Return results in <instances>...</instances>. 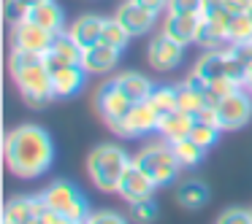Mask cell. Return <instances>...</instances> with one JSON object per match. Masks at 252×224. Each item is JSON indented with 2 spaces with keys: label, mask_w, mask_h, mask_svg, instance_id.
<instances>
[{
  "label": "cell",
  "mask_w": 252,
  "mask_h": 224,
  "mask_svg": "<svg viewBox=\"0 0 252 224\" xmlns=\"http://www.w3.org/2000/svg\"><path fill=\"white\" fill-rule=\"evenodd\" d=\"M3 154H6V168L11 170V175L33 181L41 178L52 168L55 146H52V138L44 127L19 124L6 135Z\"/></svg>",
  "instance_id": "1"
},
{
  "label": "cell",
  "mask_w": 252,
  "mask_h": 224,
  "mask_svg": "<svg viewBox=\"0 0 252 224\" xmlns=\"http://www.w3.org/2000/svg\"><path fill=\"white\" fill-rule=\"evenodd\" d=\"M8 71L11 78L17 84L19 95L28 105L41 108L55 98L52 89V71L46 65V54H35V51H22V49H11L8 57Z\"/></svg>",
  "instance_id": "2"
},
{
  "label": "cell",
  "mask_w": 252,
  "mask_h": 224,
  "mask_svg": "<svg viewBox=\"0 0 252 224\" xmlns=\"http://www.w3.org/2000/svg\"><path fill=\"white\" fill-rule=\"evenodd\" d=\"M130 162L133 159L127 157V151L122 146H117V143H103V146H95L93 151H90L87 173L100 192H117Z\"/></svg>",
  "instance_id": "3"
},
{
  "label": "cell",
  "mask_w": 252,
  "mask_h": 224,
  "mask_svg": "<svg viewBox=\"0 0 252 224\" xmlns=\"http://www.w3.org/2000/svg\"><path fill=\"white\" fill-rule=\"evenodd\" d=\"M133 162H136L138 168L152 178L155 186L171 184V181L176 178V173H179V165H182L179 159H176L174 143H168L165 138H163V141H158V143L144 146L141 151L133 157Z\"/></svg>",
  "instance_id": "4"
},
{
  "label": "cell",
  "mask_w": 252,
  "mask_h": 224,
  "mask_svg": "<svg viewBox=\"0 0 252 224\" xmlns=\"http://www.w3.org/2000/svg\"><path fill=\"white\" fill-rule=\"evenodd\" d=\"M41 200L46 202V208L63 213V216H68L71 222H76V224L87 222L90 213H93V211H90L87 197H84L82 192L71 184V181H63V178L46 186V189L41 192Z\"/></svg>",
  "instance_id": "5"
},
{
  "label": "cell",
  "mask_w": 252,
  "mask_h": 224,
  "mask_svg": "<svg viewBox=\"0 0 252 224\" xmlns=\"http://www.w3.org/2000/svg\"><path fill=\"white\" fill-rule=\"evenodd\" d=\"M95 108H98V114L103 116L106 124L117 132V127L122 124V119L130 114L133 100L127 98V95L117 87L114 78H111V81H106L103 87L98 89V95H95Z\"/></svg>",
  "instance_id": "6"
},
{
  "label": "cell",
  "mask_w": 252,
  "mask_h": 224,
  "mask_svg": "<svg viewBox=\"0 0 252 224\" xmlns=\"http://www.w3.org/2000/svg\"><path fill=\"white\" fill-rule=\"evenodd\" d=\"M250 119H252V98L244 87L220 100L217 122H220L222 130H239V127H244Z\"/></svg>",
  "instance_id": "7"
},
{
  "label": "cell",
  "mask_w": 252,
  "mask_h": 224,
  "mask_svg": "<svg viewBox=\"0 0 252 224\" xmlns=\"http://www.w3.org/2000/svg\"><path fill=\"white\" fill-rule=\"evenodd\" d=\"M55 33H49L46 27L35 25L33 19H22L11 27V49L22 51H35V54H46L52 49Z\"/></svg>",
  "instance_id": "8"
},
{
  "label": "cell",
  "mask_w": 252,
  "mask_h": 224,
  "mask_svg": "<svg viewBox=\"0 0 252 224\" xmlns=\"http://www.w3.org/2000/svg\"><path fill=\"white\" fill-rule=\"evenodd\" d=\"M203 17V25H201V33H198V46H203V49H225V44H230L228 41V30H230V19H233V14L228 11V8H214V11L209 14H201Z\"/></svg>",
  "instance_id": "9"
},
{
  "label": "cell",
  "mask_w": 252,
  "mask_h": 224,
  "mask_svg": "<svg viewBox=\"0 0 252 224\" xmlns=\"http://www.w3.org/2000/svg\"><path fill=\"white\" fill-rule=\"evenodd\" d=\"M182 57H185V46L176 44L174 38H168L165 33H158L152 41H149V49H147V60L155 71L160 73H168L174 68L182 65Z\"/></svg>",
  "instance_id": "10"
},
{
  "label": "cell",
  "mask_w": 252,
  "mask_h": 224,
  "mask_svg": "<svg viewBox=\"0 0 252 224\" xmlns=\"http://www.w3.org/2000/svg\"><path fill=\"white\" fill-rule=\"evenodd\" d=\"M201 25H203L201 14H171L168 11L165 14V22H163V33L168 38H174L176 44L190 46V44H198Z\"/></svg>",
  "instance_id": "11"
},
{
  "label": "cell",
  "mask_w": 252,
  "mask_h": 224,
  "mask_svg": "<svg viewBox=\"0 0 252 224\" xmlns=\"http://www.w3.org/2000/svg\"><path fill=\"white\" fill-rule=\"evenodd\" d=\"M155 189H158V186L152 184V178H149V175L144 173L136 162H130V165H127V170H125V175H122V181H120L117 195H120L125 202H130V205H133V202L149 200Z\"/></svg>",
  "instance_id": "12"
},
{
  "label": "cell",
  "mask_w": 252,
  "mask_h": 224,
  "mask_svg": "<svg viewBox=\"0 0 252 224\" xmlns=\"http://www.w3.org/2000/svg\"><path fill=\"white\" fill-rule=\"evenodd\" d=\"M158 127H160L158 111L149 105V100H144V103H133L130 114L117 127V135H147V132L158 130Z\"/></svg>",
  "instance_id": "13"
},
{
  "label": "cell",
  "mask_w": 252,
  "mask_h": 224,
  "mask_svg": "<svg viewBox=\"0 0 252 224\" xmlns=\"http://www.w3.org/2000/svg\"><path fill=\"white\" fill-rule=\"evenodd\" d=\"M82 57H84L82 46H79L65 30V33H57L55 41H52V49L46 51V65L55 73L65 65H82Z\"/></svg>",
  "instance_id": "14"
},
{
  "label": "cell",
  "mask_w": 252,
  "mask_h": 224,
  "mask_svg": "<svg viewBox=\"0 0 252 224\" xmlns=\"http://www.w3.org/2000/svg\"><path fill=\"white\" fill-rule=\"evenodd\" d=\"M114 19L127 30V33H130V38H133V35L149 33V30L155 27V19H158V14H152V11H147V8H141L138 3H133V0H125V3L117 8Z\"/></svg>",
  "instance_id": "15"
},
{
  "label": "cell",
  "mask_w": 252,
  "mask_h": 224,
  "mask_svg": "<svg viewBox=\"0 0 252 224\" xmlns=\"http://www.w3.org/2000/svg\"><path fill=\"white\" fill-rule=\"evenodd\" d=\"M120 54H122L120 49H114V46H109V44L100 41V44H95L93 49L84 51L82 68L87 73H111L117 65H120Z\"/></svg>",
  "instance_id": "16"
},
{
  "label": "cell",
  "mask_w": 252,
  "mask_h": 224,
  "mask_svg": "<svg viewBox=\"0 0 252 224\" xmlns=\"http://www.w3.org/2000/svg\"><path fill=\"white\" fill-rule=\"evenodd\" d=\"M103 22L106 19L95 17V14L79 17L76 22L68 27V35L82 46V51H87V49H93L95 44H100V38H103Z\"/></svg>",
  "instance_id": "17"
},
{
  "label": "cell",
  "mask_w": 252,
  "mask_h": 224,
  "mask_svg": "<svg viewBox=\"0 0 252 224\" xmlns=\"http://www.w3.org/2000/svg\"><path fill=\"white\" fill-rule=\"evenodd\" d=\"M192 73H198L206 84H214L217 78L228 76V46H225V49H209L206 54L195 62Z\"/></svg>",
  "instance_id": "18"
},
{
  "label": "cell",
  "mask_w": 252,
  "mask_h": 224,
  "mask_svg": "<svg viewBox=\"0 0 252 224\" xmlns=\"http://www.w3.org/2000/svg\"><path fill=\"white\" fill-rule=\"evenodd\" d=\"M84 78H87V71L82 65H65L60 71H55L52 73L55 98H71V95H76L84 87Z\"/></svg>",
  "instance_id": "19"
},
{
  "label": "cell",
  "mask_w": 252,
  "mask_h": 224,
  "mask_svg": "<svg viewBox=\"0 0 252 224\" xmlns=\"http://www.w3.org/2000/svg\"><path fill=\"white\" fill-rule=\"evenodd\" d=\"M192 124H195V116H190V114H185V111L176 108L174 114H168V116H163V119H160L158 132H160V135H163L168 143H176V141H185V138H190Z\"/></svg>",
  "instance_id": "20"
},
{
  "label": "cell",
  "mask_w": 252,
  "mask_h": 224,
  "mask_svg": "<svg viewBox=\"0 0 252 224\" xmlns=\"http://www.w3.org/2000/svg\"><path fill=\"white\" fill-rule=\"evenodd\" d=\"M114 81H117V87L133 100V103H144V100H149V95H152V89H155L152 84H149V78L141 76V73H136V71L120 73V76H114Z\"/></svg>",
  "instance_id": "21"
},
{
  "label": "cell",
  "mask_w": 252,
  "mask_h": 224,
  "mask_svg": "<svg viewBox=\"0 0 252 224\" xmlns=\"http://www.w3.org/2000/svg\"><path fill=\"white\" fill-rule=\"evenodd\" d=\"M35 25H41V27H46L49 33H63V25H65V17H63V8L57 6L55 0H44V3H38V6L30 8V17Z\"/></svg>",
  "instance_id": "22"
},
{
  "label": "cell",
  "mask_w": 252,
  "mask_h": 224,
  "mask_svg": "<svg viewBox=\"0 0 252 224\" xmlns=\"http://www.w3.org/2000/svg\"><path fill=\"white\" fill-rule=\"evenodd\" d=\"M176 200L182 202L185 208H203L209 202V189L203 181H195V178H187L176 186Z\"/></svg>",
  "instance_id": "23"
},
{
  "label": "cell",
  "mask_w": 252,
  "mask_h": 224,
  "mask_svg": "<svg viewBox=\"0 0 252 224\" xmlns=\"http://www.w3.org/2000/svg\"><path fill=\"white\" fill-rule=\"evenodd\" d=\"M35 205H38V197H11V200L3 205V219H11L19 224H30L35 219Z\"/></svg>",
  "instance_id": "24"
},
{
  "label": "cell",
  "mask_w": 252,
  "mask_h": 224,
  "mask_svg": "<svg viewBox=\"0 0 252 224\" xmlns=\"http://www.w3.org/2000/svg\"><path fill=\"white\" fill-rule=\"evenodd\" d=\"M176 103H179V111H185V114H190V116H198L206 108V95L182 81L179 87H176Z\"/></svg>",
  "instance_id": "25"
},
{
  "label": "cell",
  "mask_w": 252,
  "mask_h": 224,
  "mask_svg": "<svg viewBox=\"0 0 252 224\" xmlns=\"http://www.w3.org/2000/svg\"><path fill=\"white\" fill-rule=\"evenodd\" d=\"M149 105L158 111L160 119L174 114L179 108V103H176V87H155L152 95H149Z\"/></svg>",
  "instance_id": "26"
},
{
  "label": "cell",
  "mask_w": 252,
  "mask_h": 224,
  "mask_svg": "<svg viewBox=\"0 0 252 224\" xmlns=\"http://www.w3.org/2000/svg\"><path fill=\"white\" fill-rule=\"evenodd\" d=\"M228 41L230 46H239V44H250L252 41V19L250 14H233L230 19V30H228Z\"/></svg>",
  "instance_id": "27"
},
{
  "label": "cell",
  "mask_w": 252,
  "mask_h": 224,
  "mask_svg": "<svg viewBox=\"0 0 252 224\" xmlns=\"http://www.w3.org/2000/svg\"><path fill=\"white\" fill-rule=\"evenodd\" d=\"M174 151H176V159L182 165H198L206 154V149H201L192 138H185V141H176L174 143Z\"/></svg>",
  "instance_id": "28"
},
{
  "label": "cell",
  "mask_w": 252,
  "mask_h": 224,
  "mask_svg": "<svg viewBox=\"0 0 252 224\" xmlns=\"http://www.w3.org/2000/svg\"><path fill=\"white\" fill-rule=\"evenodd\" d=\"M100 41L122 51L127 46V41H130V33H127L117 19H106V22H103V38H100Z\"/></svg>",
  "instance_id": "29"
},
{
  "label": "cell",
  "mask_w": 252,
  "mask_h": 224,
  "mask_svg": "<svg viewBox=\"0 0 252 224\" xmlns=\"http://www.w3.org/2000/svg\"><path fill=\"white\" fill-rule=\"evenodd\" d=\"M190 138L201 149H212L214 143H217V138H220V127L217 124H209V122L195 119V124H192V130H190Z\"/></svg>",
  "instance_id": "30"
},
{
  "label": "cell",
  "mask_w": 252,
  "mask_h": 224,
  "mask_svg": "<svg viewBox=\"0 0 252 224\" xmlns=\"http://www.w3.org/2000/svg\"><path fill=\"white\" fill-rule=\"evenodd\" d=\"M30 17V6H25V3H19V0H3V19H6L8 25H17L22 22V19Z\"/></svg>",
  "instance_id": "31"
},
{
  "label": "cell",
  "mask_w": 252,
  "mask_h": 224,
  "mask_svg": "<svg viewBox=\"0 0 252 224\" xmlns=\"http://www.w3.org/2000/svg\"><path fill=\"white\" fill-rule=\"evenodd\" d=\"M130 216H133V222H138V224H149L158 216V205L152 202V197H149V200H141V202H133Z\"/></svg>",
  "instance_id": "32"
},
{
  "label": "cell",
  "mask_w": 252,
  "mask_h": 224,
  "mask_svg": "<svg viewBox=\"0 0 252 224\" xmlns=\"http://www.w3.org/2000/svg\"><path fill=\"white\" fill-rule=\"evenodd\" d=\"M217 224H252V213L244 208H228L217 216Z\"/></svg>",
  "instance_id": "33"
},
{
  "label": "cell",
  "mask_w": 252,
  "mask_h": 224,
  "mask_svg": "<svg viewBox=\"0 0 252 224\" xmlns=\"http://www.w3.org/2000/svg\"><path fill=\"white\" fill-rule=\"evenodd\" d=\"M203 0H168V8L165 11L171 14H201Z\"/></svg>",
  "instance_id": "34"
},
{
  "label": "cell",
  "mask_w": 252,
  "mask_h": 224,
  "mask_svg": "<svg viewBox=\"0 0 252 224\" xmlns=\"http://www.w3.org/2000/svg\"><path fill=\"white\" fill-rule=\"evenodd\" d=\"M87 224H127V219L117 211H95L90 213Z\"/></svg>",
  "instance_id": "35"
},
{
  "label": "cell",
  "mask_w": 252,
  "mask_h": 224,
  "mask_svg": "<svg viewBox=\"0 0 252 224\" xmlns=\"http://www.w3.org/2000/svg\"><path fill=\"white\" fill-rule=\"evenodd\" d=\"M133 3H138L141 8H147L152 14H160L163 8H168V0H133Z\"/></svg>",
  "instance_id": "36"
},
{
  "label": "cell",
  "mask_w": 252,
  "mask_h": 224,
  "mask_svg": "<svg viewBox=\"0 0 252 224\" xmlns=\"http://www.w3.org/2000/svg\"><path fill=\"white\" fill-rule=\"evenodd\" d=\"M252 0H225V8H228L230 14H244L247 8H250Z\"/></svg>",
  "instance_id": "37"
},
{
  "label": "cell",
  "mask_w": 252,
  "mask_h": 224,
  "mask_svg": "<svg viewBox=\"0 0 252 224\" xmlns=\"http://www.w3.org/2000/svg\"><path fill=\"white\" fill-rule=\"evenodd\" d=\"M244 89H250V92H252V62L247 65V71H244Z\"/></svg>",
  "instance_id": "38"
},
{
  "label": "cell",
  "mask_w": 252,
  "mask_h": 224,
  "mask_svg": "<svg viewBox=\"0 0 252 224\" xmlns=\"http://www.w3.org/2000/svg\"><path fill=\"white\" fill-rule=\"evenodd\" d=\"M19 3H25V6L33 8V6H38V3H44V0H19Z\"/></svg>",
  "instance_id": "39"
},
{
  "label": "cell",
  "mask_w": 252,
  "mask_h": 224,
  "mask_svg": "<svg viewBox=\"0 0 252 224\" xmlns=\"http://www.w3.org/2000/svg\"><path fill=\"white\" fill-rule=\"evenodd\" d=\"M30 224H46V222H44V216H35V219H33V222H30Z\"/></svg>",
  "instance_id": "40"
},
{
  "label": "cell",
  "mask_w": 252,
  "mask_h": 224,
  "mask_svg": "<svg viewBox=\"0 0 252 224\" xmlns=\"http://www.w3.org/2000/svg\"><path fill=\"white\" fill-rule=\"evenodd\" d=\"M3 224H19V222H11V219H3Z\"/></svg>",
  "instance_id": "41"
},
{
  "label": "cell",
  "mask_w": 252,
  "mask_h": 224,
  "mask_svg": "<svg viewBox=\"0 0 252 224\" xmlns=\"http://www.w3.org/2000/svg\"><path fill=\"white\" fill-rule=\"evenodd\" d=\"M247 14H250V19H252V3H250V8H247Z\"/></svg>",
  "instance_id": "42"
},
{
  "label": "cell",
  "mask_w": 252,
  "mask_h": 224,
  "mask_svg": "<svg viewBox=\"0 0 252 224\" xmlns=\"http://www.w3.org/2000/svg\"><path fill=\"white\" fill-rule=\"evenodd\" d=\"M82 224H87V222H82Z\"/></svg>",
  "instance_id": "43"
},
{
  "label": "cell",
  "mask_w": 252,
  "mask_h": 224,
  "mask_svg": "<svg viewBox=\"0 0 252 224\" xmlns=\"http://www.w3.org/2000/svg\"><path fill=\"white\" fill-rule=\"evenodd\" d=\"M250 213H252V208H250Z\"/></svg>",
  "instance_id": "44"
}]
</instances>
